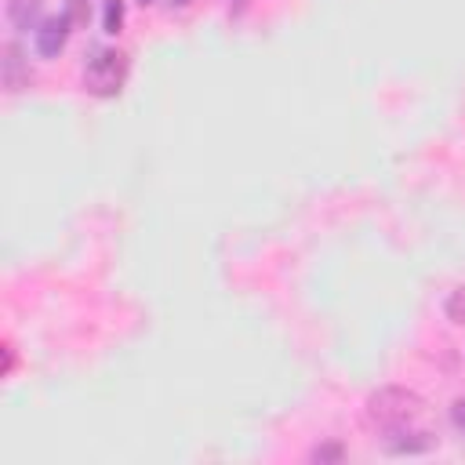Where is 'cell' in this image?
<instances>
[{"instance_id":"cell-1","label":"cell","mask_w":465,"mask_h":465,"mask_svg":"<svg viewBox=\"0 0 465 465\" xmlns=\"http://www.w3.org/2000/svg\"><path fill=\"white\" fill-rule=\"evenodd\" d=\"M425 400L414 392V389H403V385H381L367 396V421L381 432H392V429H403L411 425L418 414H421Z\"/></svg>"},{"instance_id":"cell-2","label":"cell","mask_w":465,"mask_h":465,"mask_svg":"<svg viewBox=\"0 0 465 465\" xmlns=\"http://www.w3.org/2000/svg\"><path fill=\"white\" fill-rule=\"evenodd\" d=\"M127 69H131V62H127L124 51H116V47H94L91 58H87V65H84V87L91 94H98V98H113L124 87Z\"/></svg>"},{"instance_id":"cell-3","label":"cell","mask_w":465,"mask_h":465,"mask_svg":"<svg viewBox=\"0 0 465 465\" xmlns=\"http://www.w3.org/2000/svg\"><path fill=\"white\" fill-rule=\"evenodd\" d=\"M0 80H4V91L7 94H18L33 84V69H29V58L22 54V47L15 40L4 44V58H0Z\"/></svg>"},{"instance_id":"cell-4","label":"cell","mask_w":465,"mask_h":465,"mask_svg":"<svg viewBox=\"0 0 465 465\" xmlns=\"http://www.w3.org/2000/svg\"><path fill=\"white\" fill-rule=\"evenodd\" d=\"M69 29H73V22H69L65 15L44 18V22L33 29V47H36V54H40V58H58L62 47H65V40H69Z\"/></svg>"},{"instance_id":"cell-5","label":"cell","mask_w":465,"mask_h":465,"mask_svg":"<svg viewBox=\"0 0 465 465\" xmlns=\"http://www.w3.org/2000/svg\"><path fill=\"white\" fill-rule=\"evenodd\" d=\"M381 447H385L389 454H425V450L436 447V436L425 432V429H411V425H403V429L385 432V436H381Z\"/></svg>"},{"instance_id":"cell-6","label":"cell","mask_w":465,"mask_h":465,"mask_svg":"<svg viewBox=\"0 0 465 465\" xmlns=\"http://www.w3.org/2000/svg\"><path fill=\"white\" fill-rule=\"evenodd\" d=\"M44 0H7V22L15 25V29H36L44 18Z\"/></svg>"},{"instance_id":"cell-7","label":"cell","mask_w":465,"mask_h":465,"mask_svg":"<svg viewBox=\"0 0 465 465\" xmlns=\"http://www.w3.org/2000/svg\"><path fill=\"white\" fill-rule=\"evenodd\" d=\"M76 29H87L91 22V0H65V11H62Z\"/></svg>"},{"instance_id":"cell-8","label":"cell","mask_w":465,"mask_h":465,"mask_svg":"<svg viewBox=\"0 0 465 465\" xmlns=\"http://www.w3.org/2000/svg\"><path fill=\"white\" fill-rule=\"evenodd\" d=\"M341 458H345V447H341L338 440L320 443V447H312V450H309V461H320V465H323V461H341Z\"/></svg>"},{"instance_id":"cell-9","label":"cell","mask_w":465,"mask_h":465,"mask_svg":"<svg viewBox=\"0 0 465 465\" xmlns=\"http://www.w3.org/2000/svg\"><path fill=\"white\" fill-rule=\"evenodd\" d=\"M102 22H105V33H120L124 29V0H105V15H102Z\"/></svg>"},{"instance_id":"cell-10","label":"cell","mask_w":465,"mask_h":465,"mask_svg":"<svg viewBox=\"0 0 465 465\" xmlns=\"http://www.w3.org/2000/svg\"><path fill=\"white\" fill-rule=\"evenodd\" d=\"M443 309H447V320H450V323L465 327V287H458V291L447 298V305H443Z\"/></svg>"},{"instance_id":"cell-11","label":"cell","mask_w":465,"mask_h":465,"mask_svg":"<svg viewBox=\"0 0 465 465\" xmlns=\"http://www.w3.org/2000/svg\"><path fill=\"white\" fill-rule=\"evenodd\" d=\"M450 421L465 432V396H461V400H454V407H450Z\"/></svg>"},{"instance_id":"cell-12","label":"cell","mask_w":465,"mask_h":465,"mask_svg":"<svg viewBox=\"0 0 465 465\" xmlns=\"http://www.w3.org/2000/svg\"><path fill=\"white\" fill-rule=\"evenodd\" d=\"M11 371H15V349L4 345V374H11Z\"/></svg>"},{"instance_id":"cell-13","label":"cell","mask_w":465,"mask_h":465,"mask_svg":"<svg viewBox=\"0 0 465 465\" xmlns=\"http://www.w3.org/2000/svg\"><path fill=\"white\" fill-rule=\"evenodd\" d=\"M171 4H174V7H185V4H193V0H171Z\"/></svg>"},{"instance_id":"cell-14","label":"cell","mask_w":465,"mask_h":465,"mask_svg":"<svg viewBox=\"0 0 465 465\" xmlns=\"http://www.w3.org/2000/svg\"><path fill=\"white\" fill-rule=\"evenodd\" d=\"M142 4H153V0H142Z\"/></svg>"}]
</instances>
